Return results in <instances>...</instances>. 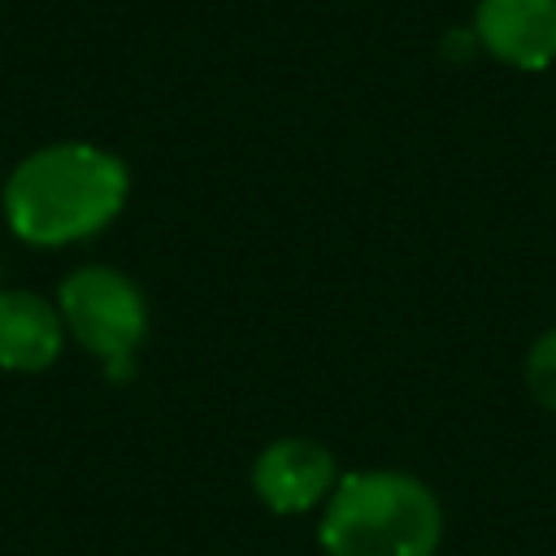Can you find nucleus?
I'll use <instances>...</instances> for the list:
<instances>
[{"instance_id": "f257e3e1", "label": "nucleus", "mask_w": 556, "mask_h": 556, "mask_svg": "<svg viewBox=\"0 0 556 556\" xmlns=\"http://www.w3.org/2000/svg\"><path fill=\"white\" fill-rule=\"evenodd\" d=\"M126 165L96 143L30 152L4 182V217L22 243L65 248L104 230L126 204Z\"/></svg>"}, {"instance_id": "f03ea898", "label": "nucleus", "mask_w": 556, "mask_h": 556, "mask_svg": "<svg viewBox=\"0 0 556 556\" xmlns=\"http://www.w3.org/2000/svg\"><path fill=\"white\" fill-rule=\"evenodd\" d=\"M317 534L326 556H434L443 513L426 482L365 469L334 482Z\"/></svg>"}, {"instance_id": "7ed1b4c3", "label": "nucleus", "mask_w": 556, "mask_h": 556, "mask_svg": "<svg viewBox=\"0 0 556 556\" xmlns=\"http://www.w3.org/2000/svg\"><path fill=\"white\" fill-rule=\"evenodd\" d=\"M56 308L83 348L109 361L113 374H126V361L148 330V304L126 274L109 265H83L61 282Z\"/></svg>"}, {"instance_id": "20e7f679", "label": "nucleus", "mask_w": 556, "mask_h": 556, "mask_svg": "<svg viewBox=\"0 0 556 556\" xmlns=\"http://www.w3.org/2000/svg\"><path fill=\"white\" fill-rule=\"evenodd\" d=\"M473 39L513 70L556 61V0H478Z\"/></svg>"}, {"instance_id": "39448f33", "label": "nucleus", "mask_w": 556, "mask_h": 556, "mask_svg": "<svg viewBox=\"0 0 556 556\" xmlns=\"http://www.w3.org/2000/svg\"><path fill=\"white\" fill-rule=\"evenodd\" d=\"M252 486L274 513H304L334 491V456L313 439H278L256 456Z\"/></svg>"}, {"instance_id": "423d86ee", "label": "nucleus", "mask_w": 556, "mask_h": 556, "mask_svg": "<svg viewBox=\"0 0 556 556\" xmlns=\"http://www.w3.org/2000/svg\"><path fill=\"white\" fill-rule=\"evenodd\" d=\"M61 356V308L35 291H0V365L39 374Z\"/></svg>"}, {"instance_id": "0eeeda50", "label": "nucleus", "mask_w": 556, "mask_h": 556, "mask_svg": "<svg viewBox=\"0 0 556 556\" xmlns=\"http://www.w3.org/2000/svg\"><path fill=\"white\" fill-rule=\"evenodd\" d=\"M526 382H530V395L556 413V330H547L530 356H526Z\"/></svg>"}]
</instances>
